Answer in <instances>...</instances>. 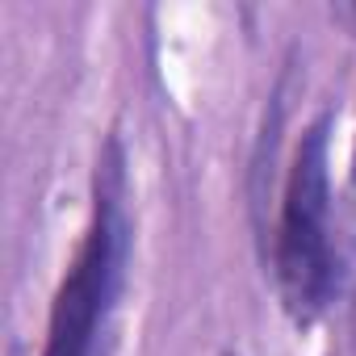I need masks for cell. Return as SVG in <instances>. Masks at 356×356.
<instances>
[{
	"mask_svg": "<svg viewBox=\"0 0 356 356\" xmlns=\"http://www.w3.org/2000/svg\"><path fill=\"white\" fill-rule=\"evenodd\" d=\"M352 181H356V159H352Z\"/></svg>",
	"mask_w": 356,
	"mask_h": 356,
	"instance_id": "3957f363",
	"label": "cell"
},
{
	"mask_svg": "<svg viewBox=\"0 0 356 356\" xmlns=\"http://www.w3.org/2000/svg\"><path fill=\"white\" fill-rule=\"evenodd\" d=\"M331 185H327V122L318 118L293 155L285 181V210L277 231V285L298 323H310L331 298V243H327Z\"/></svg>",
	"mask_w": 356,
	"mask_h": 356,
	"instance_id": "7a4b0ae2",
	"label": "cell"
},
{
	"mask_svg": "<svg viewBox=\"0 0 356 356\" xmlns=\"http://www.w3.org/2000/svg\"><path fill=\"white\" fill-rule=\"evenodd\" d=\"M126 248H130V227L122 210V159H118V147H109L97 172V214H92L88 239L67 281L55 293L42 356H88L92 352V339L122 289Z\"/></svg>",
	"mask_w": 356,
	"mask_h": 356,
	"instance_id": "6da1fadb",
	"label": "cell"
}]
</instances>
